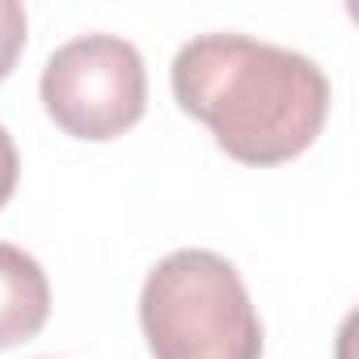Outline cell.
<instances>
[{
    "instance_id": "obj_1",
    "label": "cell",
    "mask_w": 359,
    "mask_h": 359,
    "mask_svg": "<svg viewBox=\"0 0 359 359\" xmlns=\"http://www.w3.org/2000/svg\"><path fill=\"white\" fill-rule=\"evenodd\" d=\"M173 97L241 165H283L325 127V72L245 34H199L173 60Z\"/></svg>"
},
{
    "instance_id": "obj_2",
    "label": "cell",
    "mask_w": 359,
    "mask_h": 359,
    "mask_svg": "<svg viewBox=\"0 0 359 359\" xmlns=\"http://www.w3.org/2000/svg\"><path fill=\"white\" fill-rule=\"evenodd\" d=\"M152 359H262V321L237 266L212 250L161 258L140 292Z\"/></svg>"
},
{
    "instance_id": "obj_3",
    "label": "cell",
    "mask_w": 359,
    "mask_h": 359,
    "mask_svg": "<svg viewBox=\"0 0 359 359\" xmlns=\"http://www.w3.org/2000/svg\"><path fill=\"white\" fill-rule=\"evenodd\" d=\"M43 106L76 140H114L140 123L148 81L144 60L114 34L64 43L43 68Z\"/></svg>"
},
{
    "instance_id": "obj_4",
    "label": "cell",
    "mask_w": 359,
    "mask_h": 359,
    "mask_svg": "<svg viewBox=\"0 0 359 359\" xmlns=\"http://www.w3.org/2000/svg\"><path fill=\"white\" fill-rule=\"evenodd\" d=\"M51 313V287L43 266L18 250L0 241V351L34 338L47 325Z\"/></svg>"
},
{
    "instance_id": "obj_5",
    "label": "cell",
    "mask_w": 359,
    "mask_h": 359,
    "mask_svg": "<svg viewBox=\"0 0 359 359\" xmlns=\"http://www.w3.org/2000/svg\"><path fill=\"white\" fill-rule=\"evenodd\" d=\"M26 47V9L18 0H0V81H5Z\"/></svg>"
},
{
    "instance_id": "obj_6",
    "label": "cell",
    "mask_w": 359,
    "mask_h": 359,
    "mask_svg": "<svg viewBox=\"0 0 359 359\" xmlns=\"http://www.w3.org/2000/svg\"><path fill=\"white\" fill-rule=\"evenodd\" d=\"M18 191V148H13V135L0 127V208H5Z\"/></svg>"
}]
</instances>
